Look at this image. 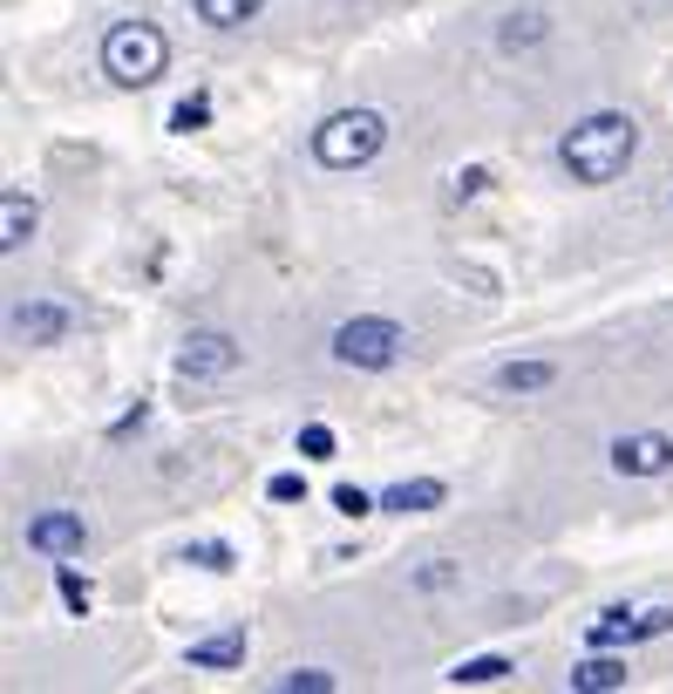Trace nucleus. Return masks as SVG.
Returning <instances> with one entry per match:
<instances>
[{
  "label": "nucleus",
  "instance_id": "nucleus-11",
  "mask_svg": "<svg viewBox=\"0 0 673 694\" xmlns=\"http://www.w3.org/2000/svg\"><path fill=\"white\" fill-rule=\"evenodd\" d=\"M191 667H204V674H225V667H245V627H225V633H204L191 640Z\"/></svg>",
  "mask_w": 673,
  "mask_h": 694
},
{
  "label": "nucleus",
  "instance_id": "nucleus-3",
  "mask_svg": "<svg viewBox=\"0 0 673 694\" xmlns=\"http://www.w3.org/2000/svg\"><path fill=\"white\" fill-rule=\"evenodd\" d=\"M388 143V116L381 110H333L314 130V164L320 171H368Z\"/></svg>",
  "mask_w": 673,
  "mask_h": 694
},
{
  "label": "nucleus",
  "instance_id": "nucleus-25",
  "mask_svg": "<svg viewBox=\"0 0 673 694\" xmlns=\"http://www.w3.org/2000/svg\"><path fill=\"white\" fill-rule=\"evenodd\" d=\"M483 191H490V171H483V164L456 171V185H449V198H456V204H470V198H483Z\"/></svg>",
  "mask_w": 673,
  "mask_h": 694
},
{
  "label": "nucleus",
  "instance_id": "nucleus-4",
  "mask_svg": "<svg viewBox=\"0 0 673 694\" xmlns=\"http://www.w3.org/2000/svg\"><path fill=\"white\" fill-rule=\"evenodd\" d=\"M402 354H408V327L388 320V314H354V320L333 327V362H341V368L381 375V368H395Z\"/></svg>",
  "mask_w": 673,
  "mask_h": 694
},
{
  "label": "nucleus",
  "instance_id": "nucleus-20",
  "mask_svg": "<svg viewBox=\"0 0 673 694\" xmlns=\"http://www.w3.org/2000/svg\"><path fill=\"white\" fill-rule=\"evenodd\" d=\"M204 123H212V96H185V102H177V110H170V130L177 137H191V130H204Z\"/></svg>",
  "mask_w": 673,
  "mask_h": 694
},
{
  "label": "nucleus",
  "instance_id": "nucleus-22",
  "mask_svg": "<svg viewBox=\"0 0 673 694\" xmlns=\"http://www.w3.org/2000/svg\"><path fill=\"white\" fill-rule=\"evenodd\" d=\"M55 585H62V606H68V613H89V606H96V593H89V579H82V572H68V565H62V572H55Z\"/></svg>",
  "mask_w": 673,
  "mask_h": 694
},
{
  "label": "nucleus",
  "instance_id": "nucleus-27",
  "mask_svg": "<svg viewBox=\"0 0 673 694\" xmlns=\"http://www.w3.org/2000/svg\"><path fill=\"white\" fill-rule=\"evenodd\" d=\"M660 633H673V606H660V613H639V640H660Z\"/></svg>",
  "mask_w": 673,
  "mask_h": 694
},
{
  "label": "nucleus",
  "instance_id": "nucleus-12",
  "mask_svg": "<svg viewBox=\"0 0 673 694\" xmlns=\"http://www.w3.org/2000/svg\"><path fill=\"white\" fill-rule=\"evenodd\" d=\"M443 504H449V483H435V477L388 483L381 491V510H395V518H408V510H443Z\"/></svg>",
  "mask_w": 673,
  "mask_h": 694
},
{
  "label": "nucleus",
  "instance_id": "nucleus-21",
  "mask_svg": "<svg viewBox=\"0 0 673 694\" xmlns=\"http://www.w3.org/2000/svg\"><path fill=\"white\" fill-rule=\"evenodd\" d=\"M279 687H287V694H333L341 681H333L327 667H293V674H279Z\"/></svg>",
  "mask_w": 673,
  "mask_h": 694
},
{
  "label": "nucleus",
  "instance_id": "nucleus-19",
  "mask_svg": "<svg viewBox=\"0 0 673 694\" xmlns=\"http://www.w3.org/2000/svg\"><path fill=\"white\" fill-rule=\"evenodd\" d=\"M408 585H416V593H456V585H462V565H456V558H429Z\"/></svg>",
  "mask_w": 673,
  "mask_h": 694
},
{
  "label": "nucleus",
  "instance_id": "nucleus-7",
  "mask_svg": "<svg viewBox=\"0 0 673 694\" xmlns=\"http://www.w3.org/2000/svg\"><path fill=\"white\" fill-rule=\"evenodd\" d=\"M619 477H666L673 470V436L666 429H639V436H619L606 450Z\"/></svg>",
  "mask_w": 673,
  "mask_h": 694
},
{
  "label": "nucleus",
  "instance_id": "nucleus-5",
  "mask_svg": "<svg viewBox=\"0 0 673 694\" xmlns=\"http://www.w3.org/2000/svg\"><path fill=\"white\" fill-rule=\"evenodd\" d=\"M239 362H245V348L218 327H198V333H185V348H177V375L185 381H225V375H239Z\"/></svg>",
  "mask_w": 673,
  "mask_h": 694
},
{
  "label": "nucleus",
  "instance_id": "nucleus-6",
  "mask_svg": "<svg viewBox=\"0 0 673 694\" xmlns=\"http://www.w3.org/2000/svg\"><path fill=\"white\" fill-rule=\"evenodd\" d=\"M82 545H89L82 510H35V518H28V552L68 565V558H82Z\"/></svg>",
  "mask_w": 673,
  "mask_h": 694
},
{
  "label": "nucleus",
  "instance_id": "nucleus-23",
  "mask_svg": "<svg viewBox=\"0 0 673 694\" xmlns=\"http://www.w3.org/2000/svg\"><path fill=\"white\" fill-rule=\"evenodd\" d=\"M333 510H341V518H368V510H381V497H368L360 483H341V491H333Z\"/></svg>",
  "mask_w": 673,
  "mask_h": 694
},
{
  "label": "nucleus",
  "instance_id": "nucleus-28",
  "mask_svg": "<svg viewBox=\"0 0 673 694\" xmlns=\"http://www.w3.org/2000/svg\"><path fill=\"white\" fill-rule=\"evenodd\" d=\"M360 8H395V0H360Z\"/></svg>",
  "mask_w": 673,
  "mask_h": 694
},
{
  "label": "nucleus",
  "instance_id": "nucleus-2",
  "mask_svg": "<svg viewBox=\"0 0 673 694\" xmlns=\"http://www.w3.org/2000/svg\"><path fill=\"white\" fill-rule=\"evenodd\" d=\"M164 68H170V35L157 21H116V28L102 35V75H110L116 89H150Z\"/></svg>",
  "mask_w": 673,
  "mask_h": 694
},
{
  "label": "nucleus",
  "instance_id": "nucleus-15",
  "mask_svg": "<svg viewBox=\"0 0 673 694\" xmlns=\"http://www.w3.org/2000/svg\"><path fill=\"white\" fill-rule=\"evenodd\" d=\"M551 35V14H504V28H497V48H504V55H524V48H537V41H545Z\"/></svg>",
  "mask_w": 673,
  "mask_h": 694
},
{
  "label": "nucleus",
  "instance_id": "nucleus-14",
  "mask_svg": "<svg viewBox=\"0 0 673 694\" xmlns=\"http://www.w3.org/2000/svg\"><path fill=\"white\" fill-rule=\"evenodd\" d=\"M558 381V362H504L497 368V389L504 395H545Z\"/></svg>",
  "mask_w": 673,
  "mask_h": 694
},
{
  "label": "nucleus",
  "instance_id": "nucleus-24",
  "mask_svg": "<svg viewBox=\"0 0 673 694\" xmlns=\"http://www.w3.org/2000/svg\"><path fill=\"white\" fill-rule=\"evenodd\" d=\"M266 497H272V504H306V477H300V470H279V477L266 483Z\"/></svg>",
  "mask_w": 673,
  "mask_h": 694
},
{
  "label": "nucleus",
  "instance_id": "nucleus-16",
  "mask_svg": "<svg viewBox=\"0 0 673 694\" xmlns=\"http://www.w3.org/2000/svg\"><path fill=\"white\" fill-rule=\"evenodd\" d=\"M626 640H639V613H626V606H606L585 627V647H626Z\"/></svg>",
  "mask_w": 673,
  "mask_h": 694
},
{
  "label": "nucleus",
  "instance_id": "nucleus-1",
  "mask_svg": "<svg viewBox=\"0 0 673 694\" xmlns=\"http://www.w3.org/2000/svg\"><path fill=\"white\" fill-rule=\"evenodd\" d=\"M633 157H639V123L626 110H592V116H579L572 130L558 137V164L585 191L619 185V177L633 171Z\"/></svg>",
  "mask_w": 673,
  "mask_h": 694
},
{
  "label": "nucleus",
  "instance_id": "nucleus-9",
  "mask_svg": "<svg viewBox=\"0 0 673 694\" xmlns=\"http://www.w3.org/2000/svg\"><path fill=\"white\" fill-rule=\"evenodd\" d=\"M35 231H41V204L21 185H8V191H0V252H28Z\"/></svg>",
  "mask_w": 673,
  "mask_h": 694
},
{
  "label": "nucleus",
  "instance_id": "nucleus-18",
  "mask_svg": "<svg viewBox=\"0 0 673 694\" xmlns=\"http://www.w3.org/2000/svg\"><path fill=\"white\" fill-rule=\"evenodd\" d=\"M185 565H204V572H231V565H239V552H231L225 538H191V545H185Z\"/></svg>",
  "mask_w": 673,
  "mask_h": 694
},
{
  "label": "nucleus",
  "instance_id": "nucleus-26",
  "mask_svg": "<svg viewBox=\"0 0 673 694\" xmlns=\"http://www.w3.org/2000/svg\"><path fill=\"white\" fill-rule=\"evenodd\" d=\"M300 456H314V463L333 456V429H327V422H306V429H300Z\"/></svg>",
  "mask_w": 673,
  "mask_h": 694
},
{
  "label": "nucleus",
  "instance_id": "nucleus-10",
  "mask_svg": "<svg viewBox=\"0 0 673 694\" xmlns=\"http://www.w3.org/2000/svg\"><path fill=\"white\" fill-rule=\"evenodd\" d=\"M626 654H612V647H592V660L572 667V694H612V687H626Z\"/></svg>",
  "mask_w": 673,
  "mask_h": 694
},
{
  "label": "nucleus",
  "instance_id": "nucleus-13",
  "mask_svg": "<svg viewBox=\"0 0 673 694\" xmlns=\"http://www.w3.org/2000/svg\"><path fill=\"white\" fill-rule=\"evenodd\" d=\"M191 14L204 21V28L231 35V28H245V21H258V14H266V0H191Z\"/></svg>",
  "mask_w": 673,
  "mask_h": 694
},
{
  "label": "nucleus",
  "instance_id": "nucleus-8",
  "mask_svg": "<svg viewBox=\"0 0 673 694\" xmlns=\"http://www.w3.org/2000/svg\"><path fill=\"white\" fill-rule=\"evenodd\" d=\"M8 327H14V341H28V348H62L75 333V314L62 300H21Z\"/></svg>",
  "mask_w": 673,
  "mask_h": 694
},
{
  "label": "nucleus",
  "instance_id": "nucleus-17",
  "mask_svg": "<svg viewBox=\"0 0 673 694\" xmlns=\"http://www.w3.org/2000/svg\"><path fill=\"white\" fill-rule=\"evenodd\" d=\"M504 674H510L504 654H477V660H456L449 667V687H490V681H504Z\"/></svg>",
  "mask_w": 673,
  "mask_h": 694
}]
</instances>
